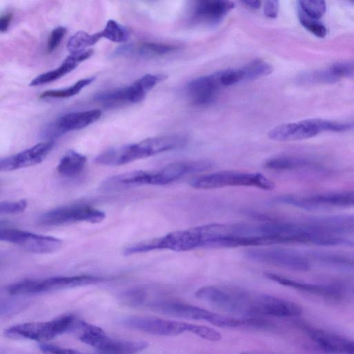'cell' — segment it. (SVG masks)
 I'll return each instance as SVG.
<instances>
[{"label": "cell", "instance_id": "1", "mask_svg": "<svg viewBox=\"0 0 354 354\" xmlns=\"http://www.w3.org/2000/svg\"><path fill=\"white\" fill-rule=\"evenodd\" d=\"M174 135L146 138L138 143L114 147L104 150L95 158L97 164L118 166L145 158L178 147Z\"/></svg>", "mask_w": 354, "mask_h": 354}, {"label": "cell", "instance_id": "2", "mask_svg": "<svg viewBox=\"0 0 354 354\" xmlns=\"http://www.w3.org/2000/svg\"><path fill=\"white\" fill-rule=\"evenodd\" d=\"M82 342L93 346L103 354H135L145 350V341L121 340L111 338L100 327L77 319L73 330Z\"/></svg>", "mask_w": 354, "mask_h": 354}, {"label": "cell", "instance_id": "3", "mask_svg": "<svg viewBox=\"0 0 354 354\" xmlns=\"http://www.w3.org/2000/svg\"><path fill=\"white\" fill-rule=\"evenodd\" d=\"M197 189H211L225 187H254L272 190L274 183L260 173L225 170L196 176L189 182Z\"/></svg>", "mask_w": 354, "mask_h": 354}, {"label": "cell", "instance_id": "4", "mask_svg": "<svg viewBox=\"0 0 354 354\" xmlns=\"http://www.w3.org/2000/svg\"><path fill=\"white\" fill-rule=\"evenodd\" d=\"M353 128L354 122L308 119L277 125L269 131L268 136L275 141H295L313 138L322 131L340 132Z\"/></svg>", "mask_w": 354, "mask_h": 354}, {"label": "cell", "instance_id": "5", "mask_svg": "<svg viewBox=\"0 0 354 354\" xmlns=\"http://www.w3.org/2000/svg\"><path fill=\"white\" fill-rule=\"evenodd\" d=\"M77 318L71 314L47 322L23 323L5 330L6 336L15 339L47 341L66 332H71Z\"/></svg>", "mask_w": 354, "mask_h": 354}, {"label": "cell", "instance_id": "6", "mask_svg": "<svg viewBox=\"0 0 354 354\" xmlns=\"http://www.w3.org/2000/svg\"><path fill=\"white\" fill-rule=\"evenodd\" d=\"M103 280L100 277L86 274L26 279L9 285L7 291L12 295L41 293L97 283Z\"/></svg>", "mask_w": 354, "mask_h": 354}, {"label": "cell", "instance_id": "7", "mask_svg": "<svg viewBox=\"0 0 354 354\" xmlns=\"http://www.w3.org/2000/svg\"><path fill=\"white\" fill-rule=\"evenodd\" d=\"M122 324L132 329L160 336H176L185 332L196 334L198 325L156 317L129 316Z\"/></svg>", "mask_w": 354, "mask_h": 354}, {"label": "cell", "instance_id": "8", "mask_svg": "<svg viewBox=\"0 0 354 354\" xmlns=\"http://www.w3.org/2000/svg\"><path fill=\"white\" fill-rule=\"evenodd\" d=\"M248 258L256 262L296 271L310 269L309 260L302 254L280 248H256L246 251Z\"/></svg>", "mask_w": 354, "mask_h": 354}, {"label": "cell", "instance_id": "9", "mask_svg": "<svg viewBox=\"0 0 354 354\" xmlns=\"http://www.w3.org/2000/svg\"><path fill=\"white\" fill-rule=\"evenodd\" d=\"M106 217L105 213L88 205H69L57 207L43 214L39 223L46 226L71 224L77 222L98 223Z\"/></svg>", "mask_w": 354, "mask_h": 354}, {"label": "cell", "instance_id": "10", "mask_svg": "<svg viewBox=\"0 0 354 354\" xmlns=\"http://www.w3.org/2000/svg\"><path fill=\"white\" fill-rule=\"evenodd\" d=\"M277 201L305 209L354 207V190L317 194L307 196H281Z\"/></svg>", "mask_w": 354, "mask_h": 354}, {"label": "cell", "instance_id": "11", "mask_svg": "<svg viewBox=\"0 0 354 354\" xmlns=\"http://www.w3.org/2000/svg\"><path fill=\"white\" fill-rule=\"evenodd\" d=\"M0 240L18 245L27 251L39 254L55 252L62 245V240L56 237L13 228H1Z\"/></svg>", "mask_w": 354, "mask_h": 354}, {"label": "cell", "instance_id": "12", "mask_svg": "<svg viewBox=\"0 0 354 354\" xmlns=\"http://www.w3.org/2000/svg\"><path fill=\"white\" fill-rule=\"evenodd\" d=\"M101 114L98 109L66 113L49 124L43 133L44 136L56 138L67 132L83 129L97 121Z\"/></svg>", "mask_w": 354, "mask_h": 354}, {"label": "cell", "instance_id": "13", "mask_svg": "<svg viewBox=\"0 0 354 354\" xmlns=\"http://www.w3.org/2000/svg\"><path fill=\"white\" fill-rule=\"evenodd\" d=\"M54 147L49 140L39 142L16 154L1 158L0 171H10L35 165L42 162Z\"/></svg>", "mask_w": 354, "mask_h": 354}, {"label": "cell", "instance_id": "14", "mask_svg": "<svg viewBox=\"0 0 354 354\" xmlns=\"http://www.w3.org/2000/svg\"><path fill=\"white\" fill-rule=\"evenodd\" d=\"M312 342L328 354H354V340L322 329L306 327Z\"/></svg>", "mask_w": 354, "mask_h": 354}, {"label": "cell", "instance_id": "15", "mask_svg": "<svg viewBox=\"0 0 354 354\" xmlns=\"http://www.w3.org/2000/svg\"><path fill=\"white\" fill-rule=\"evenodd\" d=\"M151 310L184 319L204 320L211 324H213L217 315V313L172 297L158 303Z\"/></svg>", "mask_w": 354, "mask_h": 354}, {"label": "cell", "instance_id": "16", "mask_svg": "<svg viewBox=\"0 0 354 354\" xmlns=\"http://www.w3.org/2000/svg\"><path fill=\"white\" fill-rule=\"evenodd\" d=\"M221 87L218 72H216L194 79L188 83L187 91L194 104L205 105L214 101Z\"/></svg>", "mask_w": 354, "mask_h": 354}, {"label": "cell", "instance_id": "17", "mask_svg": "<svg viewBox=\"0 0 354 354\" xmlns=\"http://www.w3.org/2000/svg\"><path fill=\"white\" fill-rule=\"evenodd\" d=\"M264 275L270 280L282 286L325 298L337 299L342 295L341 290L337 286L304 283L272 272H265Z\"/></svg>", "mask_w": 354, "mask_h": 354}, {"label": "cell", "instance_id": "18", "mask_svg": "<svg viewBox=\"0 0 354 354\" xmlns=\"http://www.w3.org/2000/svg\"><path fill=\"white\" fill-rule=\"evenodd\" d=\"M234 8V3L230 1H200L194 6V17L199 21L214 24L220 21Z\"/></svg>", "mask_w": 354, "mask_h": 354}, {"label": "cell", "instance_id": "19", "mask_svg": "<svg viewBox=\"0 0 354 354\" xmlns=\"http://www.w3.org/2000/svg\"><path fill=\"white\" fill-rule=\"evenodd\" d=\"M93 53V50L89 49L79 53H71L59 66L37 76L30 82V86H39L61 78L73 71L80 63L89 58Z\"/></svg>", "mask_w": 354, "mask_h": 354}, {"label": "cell", "instance_id": "20", "mask_svg": "<svg viewBox=\"0 0 354 354\" xmlns=\"http://www.w3.org/2000/svg\"><path fill=\"white\" fill-rule=\"evenodd\" d=\"M167 78L164 74H147L126 87L127 102L136 104L142 101L147 93Z\"/></svg>", "mask_w": 354, "mask_h": 354}, {"label": "cell", "instance_id": "21", "mask_svg": "<svg viewBox=\"0 0 354 354\" xmlns=\"http://www.w3.org/2000/svg\"><path fill=\"white\" fill-rule=\"evenodd\" d=\"M313 163L306 158L295 155H278L271 157L264 162V167L275 171H286L306 168Z\"/></svg>", "mask_w": 354, "mask_h": 354}, {"label": "cell", "instance_id": "22", "mask_svg": "<svg viewBox=\"0 0 354 354\" xmlns=\"http://www.w3.org/2000/svg\"><path fill=\"white\" fill-rule=\"evenodd\" d=\"M86 162V156L70 149L60 159L57 170L64 176L74 177L79 175L83 171Z\"/></svg>", "mask_w": 354, "mask_h": 354}, {"label": "cell", "instance_id": "23", "mask_svg": "<svg viewBox=\"0 0 354 354\" xmlns=\"http://www.w3.org/2000/svg\"><path fill=\"white\" fill-rule=\"evenodd\" d=\"M101 38H102L101 31L95 34L78 31L68 39L67 48L71 53L82 52L86 50V48L95 44Z\"/></svg>", "mask_w": 354, "mask_h": 354}, {"label": "cell", "instance_id": "24", "mask_svg": "<svg viewBox=\"0 0 354 354\" xmlns=\"http://www.w3.org/2000/svg\"><path fill=\"white\" fill-rule=\"evenodd\" d=\"M243 81L253 80L267 76L272 73L273 68L268 62L262 59H255L241 67Z\"/></svg>", "mask_w": 354, "mask_h": 354}, {"label": "cell", "instance_id": "25", "mask_svg": "<svg viewBox=\"0 0 354 354\" xmlns=\"http://www.w3.org/2000/svg\"><path fill=\"white\" fill-rule=\"evenodd\" d=\"M95 80V77H90L78 80L73 86L63 89L48 90L41 93L39 98H66L72 97L80 92L86 86Z\"/></svg>", "mask_w": 354, "mask_h": 354}, {"label": "cell", "instance_id": "26", "mask_svg": "<svg viewBox=\"0 0 354 354\" xmlns=\"http://www.w3.org/2000/svg\"><path fill=\"white\" fill-rule=\"evenodd\" d=\"M178 49V46L174 44L144 42L140 44L137 48L133 47V52L136 51L143 56H160L169 54Z\"/></svg>", "mask_w": 354, "mask_h": 354}, {"label": "cell", "instance_id": "27", "mask_svg": "<svg viewBox=\"0 0 354 354\" xmlns=\"http://www.w3.org/2000/svg\"><path fill=\"white\" fill-rule=\"evenodd\" d=\"M101 33L102 37L115 43L125 42L129 37L128 30L113 19L107 21L104 28L101 30Z\"/></svg>", "mask_w": 354, "mask_h": 354}, {"label": "cell", "instance_id": "28", "mask_svg": "<svg viewBox=\"0 0 354 354\" xmlns=\"http://www.w3.org/2000/svg\"><path fill=\"white\" fill-rule=\"evenodd\" d=\"M299 11L305 16L318 20L325 13L326 5L324 1H299Z\"/></svg>", "mask_w": 354, "mask_h": 354}, {"label": "cell", "instance_id": "29", "mask_svg": "<svg viewBox=\"0 0 354 354\" xmlns=\"http://www.w3.org/2000/svg\"><path fill=\"white\" fill-rule=\"evenodd\" d=\"M298 15L300 24L306 30L319 38L325 37L327 34L326 28L319 20L309 18L299 11Z\"/></svg>", "mask_w": 354, "mask_h": 354}, {"label": "cell", "instance_id": "30", "mask_svg": "<svg viewBox=\"0 0 354 354\" xmlns=\"http://www.w3.org/2000/svg\"><path fill=\"white\" fill-rule=\"evenodd\" d=\"M27 207V201L21 199L16 201H4L0 204L1 214H15L23 212Z\"/></svg>", "mask_w": 354, "mask_h": 354}, {"label": "cell", "instance_id": "31", "mask_svg": "<svg viewBox=\"0 0 354 354\" xmlns=\"http://www.w3.org/2000/svg\"><path fill=\"white\" fill-rule=\"evenodd\" d=\"M319 259L332 265L354 270V259L338 255H322Z\"/></svg>", "mask_w": 354, "mask_h": 354}, {"label": "cell", "instance_id": "32", "mask_svg": "<svg viewBox=\"0 0 354 354\" xmlns=\"http://www.w3.org/2000/svg\"><path fill=\"white\" fill-rule=\"evenodd\" d=\"M66 32V28L59 26L52 30L47 42V50L51 53L55 50L63 39Z\"/></svg>", "mask_w": 354, "mask_h": 354}, {"label": "cell", "instance_id": "33", "mask_svg": "<svg viewBox=\"0 0 354 354\" xmlns=\"http://www.w3.org/2000/svg\"><path fill=\"white\" fill-rule=\"evenodd\" d=\"M39 348L44 354H84L73 349L46 343L40 344Z\"/></svg>", "mask_w": 354, "mask_h": 354}, {"label": "cell", "instance_id": "34", "mask_svg": "<svg viewBox=\"0 0 354 354\" xmlns=\"http://www.w3.org/2000/svg\"><path fill=\"white\" fill-rule=\"evenodd\" d=\"M264 15L269 18H275L279 12V1L270 0L265 2L263 5Z\"/></svg>", "mask_w": 354, "mask_h": 354}, {"label": "cell", "instance_id": "35", "mask_svg": "<svg viewBox=\"0 0 354 354\" xmlns=\"http://www.w3.org/2000/svg\"><path fill=\"white\" fill-rule=\"evenodd\" d=\"M13 18V14L10 11H8L2 14L0 17V31L1 32H5L8 30L12 19Z\"/></svg>", "mask_w": 354, "mask_h": 354}, {"label": "cell", "instance_id": "36", "mask_svg": "<svg viewBox=\"0 0 354 354\" xmlns=\"http://www.w3.org/2000/svg\"><path fill=\"white\" fill-rule=\"evenodd\" d=\"M242 3L252 9H259L261 5V2L258 0L243 1Z\"/></svg>", "mask_w": 354, "mask_h": 354}, {"label": "cell", "instance_id": "37", "mask_svg": "<svg viewBox=\"0 0 354 354\" xmlns=\"http://www.w3.org/2000/svg\"><path fill=\"white\" fill-rule=\"evenodd\" d=\"M241 354H249V353H242Z\"/></svg>", "mask_w": 354, "mask_h": 354}]
</instances>
